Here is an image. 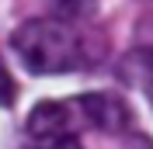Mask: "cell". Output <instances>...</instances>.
<instances>
[{
    "label": "cell",
    "mask_w": 153,
    "mask_h": 149,
    "mask_svg": "<svg viewBox=\"0 0 153 149\" xmlns=\"http://www.w3.org/2000/svg\"><path fill=\"white\" fill-rule=\"evenodd\" d=\"M10 49L18 52L25 69L35 76H56V73H80L91 69L108 52V38L97 31H87L80 21L66 18H31L14 28Z\"/></svg>",
    "instance_id": "6da1fadb"
},
{
    "label": "cell",
    "mask_w": 153,
    "mask_h": 149,
    "mask_svg": "<svg viewBox=\"0 0 153 149\" xmlns=\"http://www.w3.org/2000/svg\"><path fill=\"white\" fill-rule=\"evenodd\" d=\"M76 108L84 114L97 132H108V135H122L129 132L132 125V111H129V104L111 90H91V94H80L76 97Z\"/></svg>",
    "instance_id": "7a4b0ae2"
},
{
    "label": "cell",
    "mask_w": 153,
    "mask_h": 149,
    "mask_svg": "<svg viewBox=\"0 0 153 149\" xmlns=\"http://www.w3.org/2000/svg\"><path fill=\"white\" fill-rule=\"evenodd\" d=\"M25 132L42 146V142H56L76 135V121H73V104L66 101H38L25 118Z\"/></svg>",
    "instance_id": "3957f363"
},
{
    "label": "cell",
    "mask_w": 153,
    "mask_h": 149,
    "mask_svg": "<svg viewBox=\"0 0 153 149\" xmlns=\"http://www.w3.org/2000/svg\"><path fill=\"white\" fill-rule=\"evenodd\" d=\"M56 18H66V21H87L91 14L97 10V0H49Z\"/></svg>",
    "instance_id": "277c9868"
},
{
    "label": "cell",
    "mask_w": 153,
    "mask_h": 149,
    "mask_svg": "<svg viewBox=\"0 0 153 149\" xmlns=\"http://www.w3.org/2000/svg\"><path fill=\"white\" fill-rule=\"evenodd\" d=\"M14 101H18V83H14L7 63L0 59V108H10Z\"/></svg>",
    "instance_id": "5b68a950"
},
{
    "label": "cell",
    "mask_w": 153,
    "mask_h": 149,
    "mask_svg": "<svg viewBox=\"0 0 153 149\" xmlns=\"http://www.w3.org/2000/svg\"><path fill=\"white\" fill-rule=\"evenodd\" d=\"M38 149H84L80 146V139L76 135H70V139H56V142H42Z\"/></svg>",
    "instance_id": "8992f818"
},
{
    "label": "cell",
    "mask_w": 153,
    "mask_h": 149,
    "mask_svg": "<svg viewBox=\"0 0 153 149\" xmlns=\"http://www.w3.org/2000/svg\"><path fill=\"white\" fill-rule=\"evenodd\" d=\"M132 149H153V142H150V139H143V135H139V139L132 142Z\"/></svg>",
    "instance_id": "52a82bcc"
}]
</instances>
